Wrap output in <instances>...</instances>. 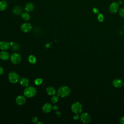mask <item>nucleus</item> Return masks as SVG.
<instances>
[{"mask_svg": "<svg viewBox=\"0 0 124 124\" xmlns=\"http://www.w3.org/2000/svg\"><path fill=\"white\" fill-rule=\"evenodd\" d=\"M71 93V90L69 87L66 86L60 87L57 91L58 96L61 97H65L68 96Z\"/></svg>", "mask_w": 124, "mask_h": 124, "instance_id": "nucleus-1", "label": "nucleus"}, {"mask_svg": "<svg viewBox=\"0 0 124 124\" xmlns=\"http://www.w3.org/2000/svg\"><path fill=\"white\" fill-rule=\"evenodd\" d=\"M37 91L36 89L32 86H28L24 91V94L26 97L31 98L35 95Z\"/></svg>", "mask_w": 124, "mask_h": 124, "instance_id": "nucleus-2", "label": "nucleus"}, {"mask_svg": "<svg viewBox=\"0 0 124 124\" xmlns=\"http://www.w3.org/2000/svg\"><path fill=\"white\" fill-rule=\"evenodd\" d=\"M71 110L75 114L80 113L82 111V106L80 103L76 102L72 105Z\"/></svg>", "mask_w": 124, "mask_h": 124, "instance_id": "nucleus-3", "label": "nucleus"}, {"mask_svg": "<svg viewBox=\"0 0 124 124\" xmlns=\"http://www.w3.org/2000/svg\"><path fill=\"white\" fill-rule=\"evenodd\" d=\"M8 79L11 83L15 84L19 81V77L17 73L12 71L8 75Z\"/></svg>", "mask_w": 124, "mask_h": 124, "instance_id": "nucleus-4", "label": "nucleus"}, {"mask_svg": "<svg viewBox=\"0 0 124 124\" xmlns=\"http://www.w3.org/2000/svg\"><path fill=\"white\" fill-rule=\"evenodd\" d=\"M10 60L13 64H17L20 62L21 61V57L18 53H14L11 55Z\"/></svg>", "mask_w": 124, "mask_h": 124, "instance_id": "nucleus-5", "label": "nucleus"}, {"mask_svg": "<svg viewBox=\"0 0 124 124\" xmlns=\"http://www.w3.org/2000/svg\"><path fill=\"white\" fill-rule=\"evenodd\" d=\"M80 120L84 124H88L91 122V118L88 113L84 112L80 115Z\"/></svg>", "mask_w": 124, "mask_h": 124, "instance_id": "nucleus-6", "label": "nucleus"}, {"mask_svg": "<svg viewBox=\"0 0 124 124\" xmlns=\"http://www.w3.org/2000/svg\"><path fill=\"white\" fill-rule=\"evenodd\" d=\"M119 5L117 2H113L110 4L109 7V11L112 14L116 13L119 10Z\"/></svg>", "mask_w": 124, "mask_h": 124, "instance_id": "nucleus-7", "label": "nucleus"}, {"mask_svg": "<svg viewBox=\"0 0 124 124\" xmlns=\"http://www.w3.org/2000/svg\"><path fill=\"white\" fill-rule=\"evenodd\" d=\"M32 29L31 25L29 23H24L20 26L21 30L24 32L30 31Z\"/></svg>", "mask_w": 124, "mask_h": 124, "instance_id": "nucleus-8", "label": "nucleus"}, {"mask_svg": "<svg viewBox=\"0 0 124 124\" xmlns=\"http://www.w3.org/2000/svg\"><path fill=\"white\" fill-rule=\"evenodd\" d=\"M53 109V106L51 104L46 103L42 107V111L46 113H49Z\"/></svg>", "mask_w": 124, "mask_h": 124, "instance_id": "nucleus-9", "label": "nucleus"}, {"mask_svg": "<svg viewBox=\"0 0 124 124\" xmlns=\"http://www.w3.org/2000/svg\"><path fill=\"white\" fill-rule=\"evenodd\" d=\"M10 46V43L7 41H2L0 42V49L2 50H7Z\"/></svg>", "mask_w": 124, "mask_h": 124, "instance_id": "nucleus-10", "label": "nucleus"}, {"mask_svg": "<svg viewBox=\"0 0 124 124\" xmlns=\"http://www.w3.org/2000/svg\"><path fill=\"white\" fill-rule=\"evenodd\" d=\"M26 101V99L25 96L23 95H19L18 96L16 100V103L18 105H24Z\"/></svg>", "mask_w": 124, "mask_h": 124, "instance_id": "nucleus-11", "label": "nucleus"}, {"mask_svg": "<svg viewBox=\"0 0 124 124\" xmlns=\"http://www.w3.org/2000/svg\"><path fill=\"white\" fill-rule=\"evenodd\" d=\"M123 82L122 79L119 78H115L112 81L113 86L117 88H120L123 85Z\"/></svg>", "mask_w": 124, "mask_h": 124, "instance_id": "nucleus-12", "label": "nucleus"}, {"mask_svg": "<svg viewBox=\"0 0 124 124\" xmlns=\"http://www.w3.org/2000/svg\"><path fill=\"white\" fill-rule=\"evenodd\" d=\"M20 85L23 87H27L30 84V82L29 79L25 77H23L22 78L20 79Z\"/></svg>", "mask_w": 124, "mask_h": 124, "instance_id": "nucleus-13", "label": "nucleus"}, {"mask_svg": "<svg viewBox=\"0 0 124 124\" xmlns=\"http://www.w3.org/2000/svg\"><path fill=\"white\" fill-rule=\"evenodd\" d=\"M9 58V54L6 51H1L0 52V59L6 61L8 60Z\"/></svg>", "mask_w": 124, "mask_h": 124, "instance_id": "nucleus-14", "label": "nucleus"}, {"mask_svg": "<svg viewBox=\"0 0 124 124\" xmlns=\"http://www.w3.org/2000/svg\"><path fill=\"white\" fill-rule=\"evenodd\" d=\"M34 9V5L32 2L27 3L25 6V10L27 12H31Z\"/></svg>", "mask_w": 124, "mask_h": 124, "instance_id": "nucleus-15", "label": "nucleus"}, {"mask_svg": "<svg viewBox=\"0 0 124 124\" xmlns=\"http://www.w3.org/2000/svg\"><path fill=\"white\" fill-rule=\"evenodd\" d=\"M12 12L15 15H19L22 13V9L19 6H16L13 8Z\"/></svg>", "mask_w": 124, "mask_h": 124, "instance_id": "nucleus-16", "label": "nucleus"}, {"mask_svg": "<svg viewBox=\"0 0 124 124\" xmlns=\"http://www.w3.org/2000/svg\"><path fill=\"white\" fill-rule=\"evenodd\" d=\"M46 92L49 95H54L56 93V90L54 87L49 86L46 89Z\"/></svg>", "mask_w": 124, "mask_h": 124, "instance_id": "nucleus-17", "label": "nucleus"}, {"mask_svg": "<svg viewBox=\"0 0 124 124\" xmlns=\"http://www.w3.org/2000/svg\"><path fill=\"white\" fill-rule=\"evenodd\" d=\"M8 6V4L6 1L4 0H2L0 1V11H4Z\"/></svg>", "mask_w": 124, "mask_h": 124, "instance_id": "nucleus-18", "label": "nucleus"}, {"mask_svg": "<svg viewBox=\"0 0 124 124\" xmlns=\"http://www.w3.org/2000/svg\"><path fill=\"white\" fill-rule=\"evenodd\" d=\"M10 46L11 47V48L13 51H17L20 48L19 45L17 43H15L14 42H12L10 43Z\"/></svg>", "mask_w": 124, "mask_h": 124, "instance_id": "nucleus-19", "label": "nucleus"}, {"mask_svg": "<svg viewBox=\"0 0 124 124\" xmlns=\"http://www.w3.org/2000/svg\"><path fill=\"white\" fill-rule=\"evenodd\" d=\"M21 17L22 19L25 21H28L30 19V15L27 12H24L21 14Z\"/></svg>", "mask_w": 124, "mask_h": 124, "instance_id": "nucleus-20", "label": "nucleus"}, {"mask_svg": "<svg viewBox=\"0 0 124 124\" xmlns=\"http://www.w3.org/2000/svg\"><path fill=\"white\" fill-rule=\"evenodd\" d=\"M28 60H29V61L30 63H32V64H34L36 62V57L32 55H31L29 56Z\"/></svg>", "mask_w": 124, "mask_h": 124, "instance_id": "nucleus-21", "label": "nucleus"}, {"mask_svg": "<svg viewBox=\"0 0 124 124\" xmlns=\"http://www.w3.org/2000/svg\"><path fill=\"white\" fill-rule=\"evenodd\" d=\"M59 100V97L56 95H53L51 98V101L52 103H56Z\"/></svg>", "mask_w": 124, "mask_h": 124, "instance_id": "nucleus-22", "label": "nucleus"}, {"mask_svg": "<svg viewBox=\"0 0 124 124\" xmlns=\"http://www.w3.org/2000/svg\"><path fill=\"white\" fill-rule=\"evenodd\" d=\"M42 82H43V79L42 78H36L34 80V83L36 85H40L42 83Z\"/></svg>", "mask_w": 124, "mask_h": 124, "instance_id": "nucleus-23", "label": "nucleus"}, {"mask_svg": "<svg viewBox=\"0 0 124 124\" xmlns=\"http://www.w3.org/2000/svg\"><path fill=\"white\" fill-rule=\"evenodd\" d=\"M97 19L100 22H102L104 20V16H103V15L101 13H99L98 14V16H97Z\"/></svg>", "mask_w": 124, "mask_h": 124, "instance_id": "nucleus-24", "label": "nucleus"}, {"mask_svg": "<svg viewBox=\"0 0 124 124\" xmlns=\"http://www.w3.org/2000/svg\"><path fill=\"white\" fill-rule=\"evenodd\" d=\"M119 14L121 17H124V8H121L119 10Z\"/></svg>", "mask_w": 124, "mask_h": 124, "instance_id": "nucleus-25", "label": "nucleus"}, {"mask_svg": "<svg viewBox=\"0 0 124 124\" xmlns=\"http://www.w3.org/2000/svg\"><path fill=\"white\" fill-rule=\"evenodd\" d=\"M32 121L33 122V123H37V121H38V118L37 117H32Z\"/></svg>", "mask_w": 124, "mask_h": 124, "instance_id": "nucleus-26", "label": "nucleus"}, {"mask_svg": "<svg viewBox=\"0 0 124 124\" xmlns=\"http://www.w3.org/2000/svg\"><path fill=\"white\" fill-rule=\"evenodd\" d=\"M93 12L94 13V14H98L99 12V10L97 8H93Z\"/></svg>", "mask_w": 124, "mask_h": 124, "instance_id": "nucleus-27", "label": "nucleus"}, {"mask_svg": "<svg viewBox=\"0 0 124 124\" xmlns=\"http://www.w3.org/2000/svg\"><path fill=\"white\" fill-rule=\"evenodd\" d=\"M120 123L122 124H124V117H122L120 119Z\"/></svg>", "mask_w": 124, "mask_h": 124, "instance_id": "nucleus-28", "label": "nucleus"}, {"mask_svg": "<svg viewBox=\"0 0 124 124\" xmlns=\"http://www.w3.org/2000/svg\"><path fill=\"white\" fill-rule=\"evenodd\" d=\"M79 118V116H78V114H76L74 116V119L75 120H78Z\"/></svg>", "mask_w": 124, "mask_h": 124, "instance_id": "nucleus-29", "label": "nucleus"}, {"mask_svg": "<svg viewBox=\"0 0 124 124\" xmlns=\"http://www.w3.org/2000/svg\"><path fill=\"white\" fill-rule=\"evenodd\" d=\"M3 72H4V70H3V68L1 67V66H0V75H2L3 73Z\"/></svg>", "mask_w": 124, "mask_h": 124, "instance_id": "nucleus-30", "label": "nucleus"}, {"mask_svg": "<svg viewBox=\"0 0 124 124\" xmlns=\"http://www.w3.org/2000/svg\"><path fill=\"white\" fill-rule=\"evenodd\" d=\"M56 115H57L58 117H60V116H61V112H59V111H57V112H56Z\"/></svg>", "mask_w": 124, "mask_h": 124, "instance_id": "nucleus-31", "label": "nucleus"}, {"mask_svg": "<svg viewBox=\"0 0 124 124\" xmlns=\"http://www.w3.org/2000/svg\"><path fill=\"white\" fill-rule=\"evenodd\" d=\"M58 108H59V107L57 106H56V105H55L54 107H53V108L54 110L57 109Z\"/></svg>", "mask_w": 124, "mask_h": 124, "instance_id": "nucleus-32", "label": "nucleus"}, {"mask_svg": "<svg viewBox=\"0 0 124 124\" xmlns=\"http://www.w3.org/2000/svg\"><path fill=\"white\" fill-rule=\"evenodd\" d=\"M37 124H43V123H42V122H37Z\"/></svg>", "mask_w": 124, "mask_h": 124, "instance_id": "nucleus-33", "label": "nucleus"}, {"mask_svg": "<svg viewBox=\"0 0 124 124\" xmlns=\"http://www.w3.org/2000/svg\"><path fill=\"white\" fill-rule=\"evenodd\" d=\"M123 84H124V83H123Z\"/></svg>", "mask_w": 124, "mask_h": 124, "instance_id": "nucleus-34", "label": "nucleus"}]
</instances>
